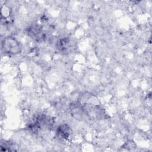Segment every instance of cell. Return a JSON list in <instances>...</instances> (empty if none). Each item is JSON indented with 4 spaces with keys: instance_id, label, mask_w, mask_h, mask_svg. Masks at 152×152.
I'll list each match as a JSON object with an SVG mask.
<instances>
[{
    "instance_id": "cell-1",
    "label": "cell",
    "mask_w": 152,
    "mask_h": 152,
    "mask_svg": "<svg viewBox=\"0 0 152 152\" xmlns=\"http://www.w3.org/2000/svg\"><path fill=\"white\" fill-rule=\"evenodd\" d=\"M97 97L88 92L83 93L78 102L81 105L87 118L92 119H102L106 118L105 110L97 102Z\"/></svg>"
},
{
    "instance_id": "cell-2",
    "label": "cell",
    "mask_w": 152,
    "mask_h": 152,
    "mask_svg": "<svg viewBox=\"0 0 152 152\" xmlns=\"http://www.w3.org/2000/svg\"><path fill=\"white\" fill-rule=\"evenodd\" d=\"M53 119L45 114H38L28 123L27 129L36 133L43 128H50L53 125Z\"/></svg>"
},
{
    "instance_id": "cell-3",
    "label": "cell",
    "mask_w": 152,
    "mask_h": 152,
    "mask_svg": "<svg viewBox=\"0 0 152 152\" xmlns=\"http://www.w3.org/2000/svg\"><path fill=\"white\" fill-rule=\"evenodd\" d=\"M1 47L3 52L7 54L17 55L22 51L21 43L12 36L4 37L1 42Z\"/></svg>"
},
{
    "instance_id": "cell-4",
    "label": "cell",
    "mask_w": 152,
    "mask_h": 152,
    "mask_svg": "<svg viewBox=\"0 0 152 152\" xmlns=\"http://www.w3.org/2000/svg\"><path fill=\"white\" fill-rule=\"evenodd\" d=\"M26 32L30 37L37 42H43L46 39V35L43 28L37 24L28 26L26 29Z\"/></svg>"
},
{
    "instance_id": "cell-5",
    "label": "cell",
    "mask_w": 152,
    "mask_h": 152,
    "mask_svg": "<svg viewBox=\"0 0 152 152\" xmlns=\"http://www.w3.org/2000/svg\"><path fill=\"white\" fill-rule=\"evenodd\" d=\"M69 110L71 115L77 119L82 120L85 118H87L81 105L78 102L71 103L69 104Z\"/></svg>"
},
{
    "instance_id": "cell-6",
    "label": "cell",
    "mask_w": 152,
    "mask_h": 152,
    "mask_svg": "<svg viewBox=\"0 0 152 152\" xmlns=\"http://www.w3.org/2000/svg\"><path fill=\"white\" fill-rule=\"evenodd\" d=\"M72 130L70 126L66 124H63L58 126L56 130V136L63 140H68L71 136Z\"/></svg>"
},
{
    "instance_id": "cell-7",
    "label": "cell",
    "mask_w": 152,
    "mask_h": 152,
    "mask_svg": "<svg viewBox=\"0 0 152 152\" xmlns=\"http://www.w3.org/2000/svg\"><path fill=\"white\" fill-rule=\"evenodd\" d=\"M56 47L61 52H68L72 47L71 40L68 37L61 39L56 42Z\"/></svg>"
},
{
    "instance_id": "cell-8",
    "label": "cell",
    "mask_w": 152,
    "mask_h": 152,
    "mask_svg": "<svg viewBox=\"0 0 152 152\" xmlns=\"http://www.w3.org/2000/svg\"><path fill=\"white\" fill-rule=\"evenodd\" d=\"M13 147L12 144L10 141H4V142H1V151H12L14 150L12 148Z\"/></svg>"
}]
</instances>
